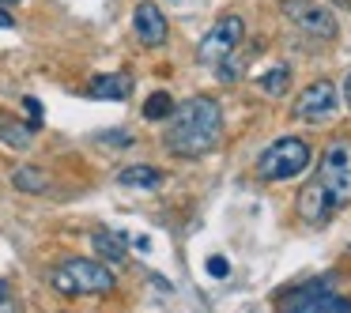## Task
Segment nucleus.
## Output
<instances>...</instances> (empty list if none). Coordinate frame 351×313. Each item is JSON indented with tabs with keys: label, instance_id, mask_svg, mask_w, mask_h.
<instances>
[{
	"label": "nucleus",
	"instance_id": "f257e3e1",
	"mask_svg": "<svg viewBox=\"0 0 351 313\" xmlns=\"http://www.w3.org/2000/svg\"><path fill=\"white\" fill-rule=\"evenodd\" d=\"M351 204V140H336L325 147L313 177L302 185L298 192V215H302L310 227L332 219L336 208Z\"/></svg>",
	"mask_w": 351,
	"mask_h": 313
},
{
	"label": "nucleus",
	"instance_id": "f03ea898",
	"mask_svg": "<svg viewBox=\"0 0 351 313\" xmlns=\"http://www.w3.org/2000/svg\"><path fill=\"white\" fill-rule=\"evenodd\" d=\"M167 147L182 159H200L208 155L215 144H219V132H223V110L215 99L208 95H197V99L174 106V114L167 117Z\"/></svg>",
	"mask_w": 351,
	"mask_h": 313
},
{
	"label": "nucleus",
	"instance_id": "7ed1b4c3",
	"mask_svg": "<svg viewBox=\"0 0 351 313\" xmlns=\"http://www.w3.org/2000/svg\"><path fill=\"white\" fill-rule=\"evenodd\" d=\"M114 272L99 260H87V257H69L64 264H57L49 272V287L64 298H76V295H106L114 290Z\"/></svg>",
	"mask_w": 351,
	"mask_h": 313
},
{
	"label": "nucleus",
	"instance_id": "20e7f679",
	"mask_svg": "<svg viewBox=\"0 0 351 313\" xmlns=\"http://www.w3.org/2000/svg\"><path fill=\"white\" fill-rule=\"evenodd\" d=\"M306 166H310V147L298 136L276 140V144L265 147L261 159H257V174L265 177V181H287V177L302 174Z\"/></svg>",
	"mask_w": 351,
	"mask_h": 313
},
{
	"label": "nucleus",
	"instance_id": "39448f33",
	"mask_svg": "<svg viewBox=\"0 0 351 313\" xmlns=\"http://www.w3.org/2000/svg\"><path fill=\"white\" fill-rule=\"evenodd\" d=\"M280 12H283V19H291L298 31L310 34V38H317V42H332L336 34H340L336 16L325 8V4H313V0H283Z\"/></svg>",
	"mask_w": 351,
	"mask_h": 313
},
{
	"label": "nucleus",
	"instance_id": "423d86ee",
	"mask_svg": "<svg viewBox=\"0 0 351 313\" xmlns=\"http://www.w3.org/2000/svg\"><path fill=\"white\" fill-rule=\"evenodd\" d=\"M242 38H245L242 16H219V19H215V27L204 34V42H200L197 61H200V64H219V61H227V57L234 53L238 46H242Z\"/></svg>",
	"mask_w": 351,
	"mask_h": 313
},
{
	"label": "nucleus",
	"instance_id": "0eeeda50",
	"mask_svg": "<svg viewBox=\"0 0 351 313\" xmlns=\"http://www.w3.org/2000/svg\"><path fill=\"white\" fill-rule=\"evenodd\" d=\"M332 110H336V87L328 84V79L310 84L295 99V114L302 117V121H325V117H332Z\"/></svg>",
	"mask_w": 351,
	"mask_h": 313
},
{
	"label": "nucleus",
	"instance_id": "6e6552de",
	"mask_svg": "<svg viewBox=\"0 0 351 313\" xmlns=\"http://www.w3.org/2000/svg\"><path fill=\"white\" fill-rule=\"evenodd\" d=\"M132 27H136L140 46H147V49H159L162 42H167V34H170L167 19H162V12L155 8V4H136V16H132Z\"/></svg>",
	"mask_w": 351,
	"mask_h": 313
},
{
	"label": "nucleus",
	"instance_id": "1a4fd4ad",
	"mask_svg": "<svg viewBox=\"0 0 351 313\" xmlns=\"http://www.w3.org/2000/svg\"><path fill=\"white\" fill-rule=\"evenodd\" d=\"M332 290V275H321V279H310V283H298V287H291L287 295H283L280 302V313H302L310 302H317L321 295H328Z\"/></svg>",
	"mask_w": 351,
	"mask_h": 313
},
{
	"label": "nucleus",
	"instance_id": "9d476101",
	"mask_svg": "<svg viewBox=\"0 0 351 313\" xmlns=\"http://www.w3.org/2000/svg\"><path fill=\"white\" fill-rule=\"evenodd\" d=\"M129 95H132V76H125V72H110V76H95L91 79V99L125 102Z\"/></svg>",
	"mask_w": 351,
	"mask_h": 313
},
{
	"label": "nucleus",
	"instance_id": "9b49d317",
	"mask_svg": "<svg viewBox=\"0 0 351 313\" xmlns=\"http://www.w3.org/2000/svg\"><path fill=\"white\" fill-rule=\"evenodd\" d=\"M162 181H167V174H162L159 166H147V162L125 166L121 174H117V185H125V189H159Z\"/></svg>",
	"mask_w": 351,
	"mask_h": 313
},
{
	"label": "nucleus",
	"instance_id": "f8f14e48",
	"mask_svg": "<svg viewBox=\"0 0 351 313\" xmlns=\"http://www.w3.org/2000/svg\"><path fill=\"white\" fill-rule=\"evenodd\" d=\"M31 136H34V129L27 121H19V117H0V140L8 147L27 151V147H31Z\"/></svg>",
	"mask_w": 351,
	"mask_h": 313
},
{
	"label": "nucleus",
	"instance_id": "ddd939ff",
	"mask_svg": "<svg viewBox=\"0 0 351 313\" xmlns=\"http://www.w3.org/2000/svg\"><path fill=\"white\" fill-rule=\"evenodd\" d=\"M91 242H95V249H99V257L114 260V264H121V260L129 257V249H125V238L114 234V230H95Z\"/></svg>",
	"mask_w": 351,
	"mask_h": 313
},
{
	"label": "nucleus",
	"instance_id": "4468645a",
	"mask_svg": "<svg viewBox=\"0 0 351 313\" xmlns=\"http://www.w3.org/2000/svg\"><path fill=\"white\" fill-rule=\"evenodd\" d=\"M12 185H16L19 192H46L49 189V174L42 166H16Z\"/></svg>",
	"mask_w": 351,
	"mask_h": 313
},
{
	"label": "nucleus",
	"instance_id": "2eb2a0df",
	"mask_svg": "<svg viewBox=\"0 0 351 313\" xmlns=\"http://www.w3.org/2000/svg\"><path fill=\"white\" fill-rule=\"evenodd\" d=\"M257 87L265 95H272V99H283V95L291 91V64H276L272 72H265V76L257 79Z\"/></svg>",
	"mask_w": 351,
	"mask_h": 313
},
{
	"label": "nucleus",
	"instance_id": "dca6fc26",
	"mask_svg": "<svg viewBox=\"0 0 351 313\" xmlns=\"http://www.w3.org/2000/svg\"><path fill=\"white\" fill-rule=\"evenodd\" d=\"M170 114H174V99H170L167 91H155L152 99L144 102V117H147V121H167Z\"/></svg>",
	"mask_w": 351,
	"mask_h": 313
},
{
	"label": "nucleus",
	"instance_id": "f3484780",
	"mask_svg": "<svg viewBox=\"0 0 351 313\" xmlns=\"http://www.w3.org/2000/svg\"><path fill=\"white\" fill-rule=\"evenodd\" d=\"M302 313H351V302L340 295H321L317 302H310Z\"/></svg>",
	"mask_w": 351,
	"mask_h": 313
},
{
	"label": "nucleus",
	"instance_id": "a211bd4d",
	"mask_svg": "<svg viewBox=\"0 0 351 313\" xmlns=\"http://www.w3.org/2000/svg\"><path fill=\"white\" fill-rule=\"evenodd\" d=\"M23 110H27V117H31L27 125H31V129H42V102L27 95V99H23Z\"/></svg>",
	"mask_w": 351,
	"mask_h": 313
},
{
	"label": "nucleus",
	"instance_id": "6ab92c4d",
	"mask_svg": "<svg viewBox=\"0 0 351 313\" xmlns=\"http://www.w3.org/2000/svg\"><path fill=\"white\" fill-rule=\"evenodd\" d=\"M99 144H114V147H129V144H132V136H129V132H102V136H99Z\"/></svg>",
	"mask_w": 351,
	"mask_h": 313
},
{
	"label": "nucleus",
	"instance_id": "aec40b11",
	"mask_svg": "<svg viewBox=\"0 0 351 313\" xmlns=\"http://www.w3.org/2000/svg\"><path fill=\"white\" fill-rule=\"evenodd\" d=\"M208 272H212L215 279H223V275H227L230 268H227V260H223V257H208Z\"/></svg>",
	"mask_w": 351,
	"mask_h": 313
},
{
	"label": "nucleus",
	"instance_id": "412c9836",
	"mask_svg": "<svg viewBox=\"0 0 351 313\" xmlns=\"http://www.w3.org/2000/svg\"><path fill=\"white\" fill-rule=\"evenodd\" d=\"M0 27H16V16H12V12L4 8V4H0Z\"/></svg>",
	"mask_w": 351,
	"mask_h": 313
},
{
	"label": "nucleus",
	"instance_id": "4be33fe9",
	"mask_svg": "<svg viewBox=\"0 0 351 313\" xmlns=\"http://www.w3.org/2000/svg\"><path fill=\"white\" fill-rule=\"evenodd\" d=\"M0 313H23V310H19V305L12 302V298H4V302H0Z\"/></svg>",
	"mask_w": 351,
	"mask_h": 313
},
{
	"label": "nucleus",
	"instance_id": "5701e85b",
	"mask_svg": "<svg viewBox=\"0 0 351 313\" xmlns=\"http://www.w3.org/2000/svg\"><path fill=\"white\" fill-rule=\"evenodd\" d=\"M343 102H348V110H351V72H348V79H343Z\"/></svg>",
	"mask_w": 351,
	"mask_h": 313
},
{
	"label": "nucleus",
	"instance_id": "b1692460",
	"mask_svg": "<svg viewBox=\"0 0 351 313\" xmlns=\"http://www.w3.org/2000/svg\"><path fill=\"white\" fill-rule=\"evenodd\" d=\"M4 298H12V283L8 279H0V302H4Z\"/></svg>",
	"mask_w": 351,
	"mask_h": 313
},
{
	"label": "nucleus",
	"instance_id": "393cba45",
	"mask_svg": "<svg viewBox=\"0 0 351 313\" xmlns=\"http://www.w3.org/2000/svg\"><path fill=\"white\" fill-rule=\"evenodd\" d=\"M332 4H340V8H348V12H351V0H332Z\"/></svg>",
	"mask_w": 351,
	"mask_h": 313
},
{
	"label": "nucleus",
	"instance_id": "a878e982",
	"mask_svg": "<svg viewBox=\"0 0 351 313\" xmlns=\"http://www.w3.org/2000/svg\"><path fill=\"white\" fill-rule=\"evenodd\" d=\"M0 4H4V8H8V4H23V0H0Z\"/></svg>",
	"mask_w": 351,
	"mask_h": 313
}]
</instances>
